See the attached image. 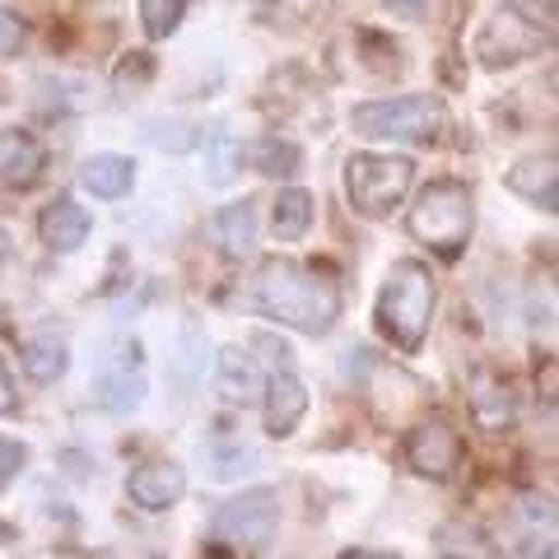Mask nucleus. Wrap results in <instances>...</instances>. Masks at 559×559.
Segmentation results:
<instances>
[{"instance_id": "nucleus-1", "label": "nucleus", "mask_w": 559, "mask_h": 559, "mask_svg": "<svg viewBox=\"0 0 559 559\" xmlns=\"http://www.w3.org/2000/svg\"><path fill=\"white\" fill-rule=\"evenodd\" d=\"M252 299L271 322L294 326L304 336H326L331 322L341 318V285L331 271L304 266V261H266L257 271Z\"/></svg>"}, {"instance_id": "nucleus-2", "label": "nucleus", "mask_w": 559, "mask_h": 559, "mask_svg": "<svg viewBox=\"0 0 559 559\" xmlns=\"http://www.w3.org/2000/svg\"><path fill=\"white\" fill-rule=\"evenodd\" d=\"M433 299H439V289H433L425 261H396L378 299V326L401 355H415L425 345L433 322Z\"/></svg>"}, {"instance_id": "nucleus-3", "label": "nucleus", "mask_w": 559, "mask_h": 559, "mask_svg": "<svg viewBox=\"0 0 559 559\" xmlns=\"http://www.w3.org/2000/svg\"><path fill=\"white\" fill-rule=\"evenodd\" d=\"M411 234L425 242L429 252L439 257H457L471 238V224H476V205H471L466 182H429L419 191V201L411 205Z\"/></svg>"}, {"instance_id": "nucleus-4", "label": "nucleus", "mask_w": 559, "mask_h": 559, "mask_svg": "<svg viewBox=\"0 0 559 559\" xmlns=\"http://www.w3.org/2000/svg\"><path fill=\"white\" fill-rule=\"evenodd\" d=\"M355 135L369 140H406V145H429L439 140L448 127V108L433 94H406V98H378V103H359L349 112Z\"/></svg>"}, {"instance_id": "nucleus-5", "label": "nucleus", "mask_w": 559, "mask_h": 559, "mask_svg": "<svg viewBox=\"0 0 559 559\" xmlns=\"http://www.w3.org/2000/svg\"><path fill=\"white\" fill-rule=\"evenodd\" d=\"M411 182H415V164L396 159V154H355L345 164V197L369 219H388L406 201Z\"/></svg>"}, {"instance_id": "nucleus-6", "label": "nucleus", "mask_w": 559, "mask_h": 559, "mask_svg": "<svg viewBox=\"0 0 559 559\" xmlns=\"http://www.w3.org/2000/svg\"><path fill=\"white\" fill-rule=\"evenodd\" d=\"M275 522H280V503L271 489H248L229 503H219L215 513V536L229 540V546H248V550H261L266 540L275 536Z\"/></svg>"}, {"instance_id": "nucleus-7", "label": "nucleus", "mask_w": 559, "mask_h": 559, "mask_svg": "<svg viewBox=\"0 0 559 559\" xmlns=\"http://www.w3.org/2000/svg\"><path fill=\"white\" fill-rule=\"evenodd\" d=\"M406 462L429 480H448L462 466V433L448 419H419L406 433Z\"/></svg>"}, {"instance_id": "nucleus-8", "label": "nucleus", "mask_w": 559, "mask_h": 559, "mask_svg": "<svg viewBox=\"0 0 559 559\" xmlns=\"http://www.w3.org/2000/svg\"><path fill=\"white\" fill-rule=\"evenodd\" d=\"M536 43H540V28H536V24H527L522 14H499L495 24H485L476 51H480L485 66L499 70V66H509V61L532 57Z\"/></svg>"}, {"instance_id": "nucleus-9", "label": "nucleus", "mask_w": 559, "mask_h": 559, "mask_svg": "<svg viewBox=\"0 0 559 559\" xmlns=\"http://www.w3.org/2000/svg\"><path fill=\"white\" fill-rule=\"evenodd\" d=\"M182 489H187V471L178 462H145L140 471H131V480H127L131 503H140L145 513L173 509V503L182 499Z\"/></svg>"}, {"instance_id": "nucleus-10", "label": "nucleus", "mask_w": 559, "mask_h": 559, "mask_svg": "<svg viewBox=\"0 0 559 559\" xmlns=\"http://www.w3.org/2000/svg\"><path fill=\"white\" fill-rule=\"evenodd\" d=\"M509 191L522 201H532L540 210L559 215V150L555 154H532L509 168Z\"/></svg>"}, {"instance_id": "nucleus-11", "label": "nucleus", "mask_w": 559, "mask_h": 559, "mask_svg": "<svg viewBox=\"0 0 559 559\" xmlns=\"http://www.w3.org/2000/svg\"><path fill=\"white\" fill-rule=\"evenodd\" d=\"M47 150L28 131H0V187L24 191L43 178Z\"/></svg>"}, {"instance_id": "nucleus-12", "label": "nucleus", "mask_w": 559, "mask_h": 559, "mask_svg": "<svg viewBox=\"0 0 559 559\" xmlns=\"http://www.w3.org/2000/svg\"><path fill=\"white\" fill-rule=\"evenodd\" d=\"M304 411H308L304 382L294 378L289 369H280V373L266 382V429L275 433V439H289V433L299 429Z\"/></svg>"}, {"instance_id": "nucleus-13", "label": "nucleus", "mask_w": 559, "mask_h": 559, "mask_svg": "<svg viewBox=\"0 0 559 559\" xmlns=\"http://www.w3.org/2000/svg\"><path fill=\"white\" fill-rule=\"evenodd\" d=\"M38 234L51 252H75L80 242L90 238V215H84V205H75L70 197H57L51 205H43Z\"/></svg>"}, {"instance_id": "nucleus-14", "label": "nucleus", "mask_w": 559, "mask_h": 559, "mask_svg": "<svg viewBox=\"0 0 559 559\" xmlns=\"http://www.w3.org/2000/svg\"><path fill=\"white\" fill-rule=\"evenodd\" d=\"M513 411H518V396L509 388V378H499L489 369L471 378V415H476L485 429H503L513 419Z\"/></svg>"}, {"instance_id": "nucleus-15", "label": "nucleus", "mask_w": 559, "mask_h": 559, "mask_svg": "<svg viewBox=\"0 0 559 559\" xmlns=\"http://www.w3.org/2000/svg\"><path fill=\"white\" fill-rule=\"evenodd\" d=\"M210 234H215L219 252L224 257H248L257 248V205L252 201H238V205H224L215 224H210Z\"/></svg>"}, {"instance_id": "nucleus-16", "label": "nucleus", "mask_w": 559, "mask_h": 559, "mask_svg": "<svg viewBox=\"0 0 559 559\" xmlns=\"http://www.w3.org/2000/svg\"><path fill=\"white\" fill-rule=\"evenodd\" d=\"M80 182L94 191V197L103 201H117L127 197L131 182H135V164L127 159V154H94V159L80 164Z\"/></svg>"}, {"instance_id": "nucleus-17", "label": "nucleus", "mask_w": 559, "mask_h": 559, "mask_svg": "<svg viewBox=\"0 0 559 559\" xmlns=\"http://www.w3.org/2000/svg\"><path fill=\"white\" fill-rule=\"evenodd\" d=\"M439 555L443 559H509L499 550V540H489L476 522H466V518H452L439 527Z\"/></svg>"}, {"instance_id": "nucleus-18", "label": "nucleus", "mask_w": 559, "mask_h": 559, "mask_svg": "<svg viewBox=\"0 0 559 559\" xmlns=\"http://www.w3.org/2000/svg\"><path fill=\"white\" fill-rule=\"evenodd\" d=\"M219 392L229 396V401H257L261 396V373H257V359L248 355V349H219Z\"/></svg>"}, {"instance_id": "nucleus-19", "label": "nucleus", "mask_w": 559, "mask_h": 559, "mask_svg": "<svg viewBox=\"0 0 559 559\" xmlns=\"http://www.w3.org/2000/svg\"><path fill=\"white\" fill-rule=\"evenodd\" d=\"M66 364H70V355H66V341L61 336H33L28 345H24V373L33 378V382H57L61 373H66Z\"/></svg>"}, {"instance_id": "nucleus-20", "label": "nucleus", "mask_w": 559, "mask_h": 559, "mask_svg": "<svg viewBox=\"0 0 559 559\" xmlns=\"http://www.w3.org/2000/svg\"><path fill=\"white\" fill-rule=\"evenodd\" d=\"M308 224H312V197L299 187H289V191H280V201H275V234L294 242V238H304L308 234Z\"/></svg>"}, {"instance_id": "nucleus-21", "label": "nucleus", "mask_w": 559, "mask_h": 559, "mask_svg": "<svg viewBox=\"0 0 559 559\" xmlns=\"http://www.w3.org/2000/svg\"><path fill=\"white\" fill-rule=\"evenodd\" d=\"M252 164H257V173H266V178H294V173H299V164H304V154L294 150L289 140L266 135V140H261V145H257Z\"/></svg>"}, {"instance_id": "nucleus-22", "label": "nucleus", "mask_w": 559, "mask_h": 559, "mask_svg": "<svg viewBox=\"0 0 559 559\" xmlns=\"http://www.w3.org/2000/svg\"><path fill=\"white\" fill-rule=\"evenodd\" d=\"M205 168H210V182H229L242 168V145L229 131H215L205 140Z\"/></svg>"}, {"instance_id": "nucleus-23", "label": "nucleus", "mask_w": 559, "mask_h": 559, "mask_svg": "<svg viewBox=\"0 0 559 559\" xmlns=\"http://www.w3.org/2000/svg\"><path fill=\"white\" fill-rule=\"evenodd\" d=\"M182 14H187V0H140V20H145L150 38H168L182 24Z\"/></svg>"}, {"instance_id": "nucleus-24", "label": "nucleus", "mask_w": 559, "mask_h": 559, "mask_svg": "<svg viewBox=\"0 0 559 559\" xmlns=\"http://www.w3.org/2000/svg\"><path fill=\"white\" fill-rule=\"evenodd\" d=\"M140 396H145V378L140 373H117L103 382V401H108V411H135Z\"/></svg>"}, {"instance_id": "nucleus-25", "label": "nucleus", "mask_w": 559, "mask_h": 559, "mask_svg": "<svg viewBox=\"0 0 559 559\" xmlns=\"http://www.w3.org/2000/svg\"><path fill=\"white\" fill-rule=\"evenodd\" d=\"M150 80H154V57H150V51H131V57H121L117 75H112V84H117L121 94H131V90H145Z\"/></svg>"}, {"instance_id": "nucleus-26", "label": "nucleus", "mask_w": 559, "mask_h": 559, "mask_svg": "<svg viewBox=\"0 0 559 559\" xmlns=\"http://www.w3.org/2000/svg\"><path fill=\"white\" fill-rule=\"evenodd\" d=\"M513 14H522L540 33H559V0H503Z\"/></svg>"}, {"instance_id": "nucleus-27", "label": "nucleus", "mask_w": 559, "mask_h": 559, "mask_svg": "<svg viewBox=\"0 0 559 559\" xmlns=\"http://www.w3.org/2000/svg\"><path fill=\"white\" fill-rule=\"evenodd\" d=\"M518 513L527 518L532 527H540V532L555 527V518H559V509H555V503H550L546 495H522V499H518Z\"/></svg>"}, {"instance_id": "nucleus-28", "label": "nucleus", "mask_w": 559, "mask_h": 559, "mask_svg": "<svg viewBox=\"0 0 559 559\" xmlns=\"http://www.w3.org/2000/svg\"><path fill=\"white\" fill-rule=\"evenodd\" d=\"M24 47V20L14 10H0V61Z\"/></svg>"}, {"instance_id": "nucleus-29", "label": "nucleus", "mask_w": 559, "mask_h": 559, "mask_svg": "<svg viewBox=\"0 0 559 559\" xmlns=\"http://www.w3.org/2000/svg\"><path fill=\"white\" fill-rule=\"evenodd\" d=\"M24 457L28 452L20 448V443H10V439H0V489H5L14 476H20L24 471Z\"/></svg>"}, {"instance_id": "nucleus-30", "label": "nucleus", "mask_w": 559, "mask_h": 559, "mask_svg": "<svg viewBox=\"0 0 559 559\" xmlns=\"http://www.w3.org/2000/svg\"><path fill=\"white\" fill-rule=\"evenodd\" d=\"M388 10L401 14V20H425V14H429V0H388Z\"/></svg>"}, {"instance_id": "nucleus-31", "label": "nucleus", "mask_w": 559, "mask_h": 559, "mask_svg": "<svg viewBox=\"0 0 559 559\" xmlns=\"http://www.w3.org/2000/svg\"><path fill=\"white\" fill-rule=\"evenodd\" d=\"M14 411V382L5 373V364H0V415H10Z\"/></svg>"}, {"instance_id": "nucleus-32", "label": "nucleus", "mask_w": 559, "mask_h": 559, "mask_svg": "<svg viewBox=\"0 0 559 559\" xmlns=\"http://www.w3.org/2000/svg\"><path fill=\"white\" fill-rule=\"evenodd\" d=\"M341 559H396V555H388V550H345Z\"/></svg>"}, {"instance_id": "nucleus-33", "label": "nucleus", "mask_w": 559, "mask_h": 559, "mask_svg": "<svg viewBox=\"0 0 559 559\" xmlns=\"http://www.w3.org/2000/svg\"><path fill=\"white\" fill-rule=\"evenodd\" d=\"M5 252H10V242H5V229H0V261H5Z\"/></svg>"}, {"instance_id": "nucleus-34", "label": "nucleus", "mask_w": 559, "mask_h": 559, "mask_svg": "<svg viewBox=\"0 0 559 559\" xmlns=\"http://www.w3.org/2000/svg\"><path fill=\"white\" fill-rule=\"evenodd\" d=\"M555 559H559V555H555Z\"/></svg>"}]
</instances>
